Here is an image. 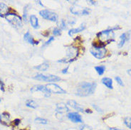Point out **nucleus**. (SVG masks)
Instances as JSON below:
<instances>
[{
    "mask_svg": "<svg viewBox=\"0 0 131 130\" xmlns=\"http://www.w3.org/2000/svg\"><path fill=\"white\" fill-rule=\"evenodd\" d=\"M0 88H1L2 91L4 92V85L3 81L1 79H0Z\"/></svg>",
    "mask_w": 131,
    "mask_h": 130,
    "instance_id": "32",
    "label": "nucleus"
},
{
    "mask_svg": "<svg viewBox=\"0 0 131 130\" xmlns=\"http://www.w3.org/2000/svg\"><path fill=\"white\" fill-rule=\"evenodd\" d=\"M120 27L119 26H115V27H113L112 29H110L104 30V31H102L101 32H99L97 34V36H98L100 41H101V43H103L104 45H105L104 43L107 42L109 43L110 41H113V38L114 37V33H113V31L115 30L119 29Z\"/></svg>",
    "mask_w": 131,
    "mask_h": 130,
    "instance_id": "2",
    "label": "nucleus"
},
{
    "mask_svg": "<svg viewBox=\"0 0 131 130\" xmlns=\"http://www.w3.org/2000/svg\"><path fill=\"white\" fill-rule=\"evenodd\" d=\"M68 69H69V66H68V67H66L65 69H63L62 71H61V73H62L63 74H66V73H68Z\"/></svg>",
    "mask_w": 131,
    "mask_h": 130,
    "instance_id": "34",
    "label": "nucleus"
},
{
    "mask_svg": "<svg viewBox=\"0 0 131 130\" xmlns=\"http://www.w3.org/2000/svg\"><path fill=\"white\" fill-rule=\"evenodd\" d=\"M93 107H94V109H95L96 111H98V112H103V111H102L101 109L98 107V106H97L96 104H93Z\"/></svg>",
    "mask_w": 131,
    "mask_h": 130,
    "instance_id": "31",
    "label": "nucleus"
},
{
    "mask_svg": "<svg viewBox=\"0 0 131 130\" xmlns=\"http://www.w3.org/2000/svg\"><path fill=\"white\" fill-rule=\"evenodd\" d=\"M53 33L54 36H59L61 33V30L59 29V28H55L53 31Z\"/></svg>",
    "mask_w": 131,
    "mask_h": 130,
    "instance_id": "26",
    "label": "nucleus"
},
{
    "mask_svg": "<svg viewBox=\"0 0 131 130\" xmlns=\"http://www.w3.org/2000/svg\"><path fill=\"white\" fill-rule=\"evenodd\" d=\"M49 68V63H43L41 64H40V65H37V66H35L34 67V68L37 69L38 70H40V71H46L47 69Z\"/></svg>",
    "mask_w": 131,
    "mask_h": 130,
    "instance_id": "20",
    "label": "nucleus"
},
{
    "mask_svg": "<svg viewBox=\"0 0 131 130\" xmlns=\"http://www.w3.org/2000/svg\"><path fill=\"white\" fill-rule=\"evenodd\" d=\"M102 83L109 89H113V80L110 78H103L102 79Z\"/></svg>",
    "mask_w": 131,
    "mask_h": 130,
    "instance_id": "19",
    "label": "nucleus"
},
{
    "mask_svg": "<svg viewBox=\"0 0 131 130\" xmlns=\"http://www.w3.org/2000/svg\"><path fill=\"white\" fill-rule=\"evenodd\" d=\"M1 100H2V99H1V98H0V102H1Z\"/></svg>",
    "mask_w": 131,
    "mask_h": 130,
    "instance_id": "39",
    "label": "nucleus"
},
{
    "mask_svg": "<svg viewBox=\"0 0 131 130\" xmlns=\"http://www.w3.org/2000/svg\"><path fill=\"white\" fill-rule=\"evenodd\" d=\"M53 40H54V37H53V36H51V37H50V38H49V40H48V41H46V42L44 44H43V46L44 47V46H48L49 44H50L52 42V41H53Z\"/></svg>",
    "mask_w": 131,
    "mask_h": 130,
    "instance_id": "29",
    "label": "nucleus"
},
{
    "mask_svg": "<svg viewBox=\"0 0 131 130\" xmlns=\"http://www.w3.org/2000/svg\"><path fill=\"white\" fill-rule=\"evenodd\" d=\"M31 92H38L40 91L41 92L43 93L44 94V96L46 97V98H49L50 97V95H51V92L47 90V88H46V86L45 85H34V87L31 88Z\"/></svg>",
    "mask_w": 131,
    "mask_h": 130,
    "instance_id": "9",
    "label": "nucleus"
},
{
    "mask_svg": "<svg viewBox=\"0 0 131 130\" xmlns=\"http://www.w3.org/2000/svg\"><path fill=\"white\" fill-rule=\"evenodd\" d=\"M7 21L16 29H19L22 27V19L19 16L16 14L9 13L5 16Z\"/></svg>",
    "mask_w": 131,
    "mask_h": 130,
    "instance_id": "5",
    "label": "nucleus"
},
{
    "mask_svg": "<svg viewBox=\"0 0 131 130\" xmlns=\"http://www.w3.org/2000/svg\"><path fill=\"white\" fill-rule=\"evenodd\" d=\"M90 52L95 58L103 59L105 57L107 50L105 49V45L103 44L96 45L95 43H93V46L90 50Z\"/></svg>",
    "mask_w": 131,
    "mask_h": 130,
    "instance_id": "3",
    "label": "nucleus"
},
{
    "mask_svg": "<svg viewBox=\"0 0 131 130\" xmlns=\"http://www.w3.org/2000/svg\"><path fill=\"white\" fill-rule=\"evenodd\" d=\"M45 86L51 93H54V94H66V90H64L62 88H61L56 83L51 82V83L46 85Z\"/></svg>",
    "mask_w": 131,
    "mask_h": 130,
    "instance_id": "8",
    "label": "nucleus"
},
{
    "mask_svg": "<svg viewBox=\"0 0 131 130\" xmlns=\"http://www.w3.org/2000/svg\"><path fill=\"white\" fill-rule=\"evenodd\" d=\"M14 122V123H15V125H16V126H18V125H19V124L20 123V120H19V119H16V120H15Z\"/></svg>",
    "mask_w": 131,
    "mask_h": 130,
    "instance_id": "35",
    "label": "nucleus"
},
{
    "mask_svg": "<svg viewBox=\"0 0 131 130\" xmlns=\"http://www.w3.org/2000/svg\"><path fill=\"white\" fill-rule=\"evenodd\" d=\"M115 80L117 81V82H118V84L120 85L121 86H123V85H124V84H123V82L122 79L120 78V77L117 76V77H115Z\"/></svg>",
    "mask_w": 131,
    "mask_h": 130,
    "instance_id": "28",
    "label": "nucleus"
},
{
    "mask_svg": "<svg viewBox=\"0 0 131 130\" xmlns=\"http://www.w3.org/2000/svg\"><path fill=\"white\" fill-rule=\"evenodd\" d=\"M109 130H123V129H120L115 128V127H112V128H110Z\"/></svg>",
    "mask_w": 131,
    "mask_h": 130,
    "instance_id": "36",
    "label": "nucleus"
},
{
    "mask_svg": "<svg viewBox=\"0 0 131 130\" xmlns=\"http://www.w3.org/2000/svg\"><path fill=\"white\" fill-rule=\"evenodd\" d=\"M130 39V31L129 32L123 33V34H121V36H120V41L118 43V47L121 48L125 44V43L127 41H128Z\"/></svg>",
    "mask_w": 131,
    "mask_h": 130,
    "instance_id": "11",
    "label": "nucleus"
},
{
    "mask_svg": "<svg viewBox=\"0 0 131 130\" xmlns=\"http://www.w3.org/2000/svg\"><path fill=\"white\" fill-rule=\"evenodd\" d=\"M23 19L26 23H27V21H28V19H27V7H25L24 10Z\"/></svg>",
    "mask_w": 131,
    "mask_h": 130,
    "instance_id": "27",
    "label": "nucleus"
},
{
    "mask_svg": "<svg viewBox=\"0 0 131 130\" xmlns=\"http://www.w3.org/2000/svg\"><path fill=\"white\" fill-rule=\"evenodd\" d=\"M80 130H92V129L88 125H83L80 128Z\"/></svg>",
    "mask_w": 131,
    "mask_h": 130,
    "instance_id": "30",
    "label": "nucleus"
},
{
    "mask_svg": "<svg viewBox=\"0 0 131 130\" xmlns=\"http://www.w3.org/2000/svg\"><path fill=\"white\" fill-rule=\"evenodd\" d=\"M9 7L7 4L4 3H0V16L5 17L9 14Z\"/></svg>",
    "mask_w": 131,
    "mask_h": 130,
    "instance_id": "14",
    "label": "nucleus"
},
{
    "mask_svg": "<svg viewBox=\"0 0 131 130\" xmlns=\"http://www.w3.org/2000/svg\"><path fill=\"white\" fill-rule=\"evenodd\" d=\"M95 70L98 73L99 75H102L105 70V65H99V66H95Z\"/></svg>",
    "mask_w": 131,
    "mask_h": 130,
    "instance_id": "22",
    "label": "nucleus"
},
{
    "mask_svg": "<svg viewBox=\"0 0 131 130\" xmlns=\"http://www.w3.org/2000/svg\"><path fill=\"white\" fill-rule=\"evenodd\" d=\"M87 2L90 5H95V4H97V2H95V1H93V0H89V1H87Z\"/></svg>",
    "mask_w": 131,
    "mask_h": 130,
    "instance_id": "33",
    "label": "nucleus"
},
{
    "mask_svg": "<svg viewBox=\"0 0 131 130\" xmlns=\"http://www.w3.org/2000/svg\"><path fill=\"white\" fill-rule=\"evenodd\" d=\"M33 78L35 80H37L45 82H58L61 80V78L54 75H43V74H37Z\"/></svg>",
    "mask_w": 131,
    "mask_h": 130,
    "instance_id": "6",
    "label": "nucleus"
},
{
    "mask_svg": "<svg viewBox=\"0 0 131 130\" xmlns=\"http://www.w3.org/2000/svg\"><path fill=\"white\" fill-rule=\"evenodd\" d=\"M39 14L41 17H43V19L46 20H49V21H54V22H56L58 21V15L56 13L51 11L49 10H41L39 11Z\"/></svg>",
    "mask_w": 131,
    "mask_h": 130,
    "instance_id": "7",
    "label": "nucleus"
},
{
    "mask_svg": "<svg viewBox=\"0 0 131 130\" xmlns=\"http://www.w3.org/2000/svg\"><path fill=\"white\" fill-rule=\"evenodd\" d=\"M124 123L128 128L131 129V117H125L124 119Z\"/></svg>",
    "mask_w": 131,
    "mask_h": 130,
    "instance_id": "24",
    "label": "nucleus"
},
{
    "mask_svg": "<svg viewBox=\"0 0 131 130\" xmlns=\"http://www.w3.org/2000/svg\"><path fill=\"white\" fill-rule=\"evenodd\" d=\"M24 39L26 41V42H28L30 44H31V45H34V44H38L39 42L38 41H34V39H33L32 36L31 35V33H30L29 31H27V32L24 34Z\"/></svg>",
    "mask_w": 131,
    "mask_h": 130,
    "instance_id": "16",
    "label": "nucleus"
},
{
    "mask_svg": "<svg viewBox=\"0 0 131 130\" xmlns=\"http://www.w3.org/2000/svg\"><path fill=\"white\" fill-rule=\"evenodd\" d=\"M68 104H69L70 107H71L72 108L75 109L76 110L79 111V112H84L83 108L79 103H77L75 100L68 101Z\"/></svg>",
    "mask_w": 131,
    "mask_h": 130,
    "instance_id": "15",
    "label": "nucleus"
},
{
    "mask_svg": "<svg viewBox=\"0 0 131 130\" xmlns=\"http://www.w3.org/2000/svg\"><path fill=\"white\" fill-rule=\"evenodd\" d=\"M67 117L70 120L74 123H81L83 122L82 117L78 112H69L67 114Z\"/></svg>",
    "mask_w": 131,
    "mask_h": 130,
    "instance_id": "10",
    "label": "nucleus"
},
{
    "mask_svg": "<svg viewBox=\"0 0 131 130\" xmlns=\"http://www.w3.org/2000/svg\"><path fill=\"white\" fill-rule=\"evenodd\" d=\"M69 109L67 107V105L64 103H59L56 105V112L59 114H61L63 113H65L69 112Z\"/></svg>",
    "mask_w": 131,
    "mask_h": 130,
    "instance_id": "13",
    "label": "nucleus"
},
{
    "mask_svg": "<svg viewBox=\"0 0 131 130\" xmlns=\"http://www.w3.org/2000/svg\"><path fill=\"white\" fill-rule=\"evenodd\" d=\"M34 122L36 123L40 124H48V120L46 119L41 118V117H36Z\"/></svg>",
    "mask_w": 131,
    "mask_h": 130,
    "instance_id": "23",
    "label": "nucleus"
},
{
    "mask_svg": "<svg viewBox=\"0 0 131 130\" xmlns=\"http://www.w3.org/2000/svg\"><path fill=\"white\" fill-rule=\"evenodd\" d=\"M85 112H86L87 113H91L92 112L91 111H90V110H86V111H85Z\"/></svg>",
    "mask_w": 131,
    "mask_h": 130,
    "instance_id": "38",
    "label": "nucleus"
},
{
    "mask_svg": "<svg viewBox=\"0 0 131 130\" xmlns=\"http://www.w3.org/2000/svg\"><path fill=\"white\" fill-rule=\"evenodd\" d=\"M26 107H30V108H32V109H36L38 107V104L36 103V102L32 100H28L26 101Z\"/></svg>",
    "mask_w": 131,
    "mask_h": 130,
    "instance_id": "21",
    "label": "nucleus"
},
{
    "mask_svg": "<svg viewBox=\"0 0 131 130\" xmlns=\"http://www.w3.org/2000/svg\"><path fill=\"white\" fill-rule=\"evenodd\" d=\"M79 55V51L75 47H70L66 51V55L64 58L59 60V62L61 63H69L71 62L74 61L76 60L77 57Z\"/></svg>",
    "mask_w": 131,
    "mask_h": 130,
    "instance_id": "4",
    "label": "nucleus"
},
{
    "mask_svg": "<svg viewBox=\"0 0 131 130\" xmlns=\"http://www.w3.org/2000/svg\"><path fill=\"white\" fill-rule=\"evenodd\" d=\"M84 9V7H82L79 5H73L71 7L70 11L74 15H81L83 14V11Z\"/></svg>",
    "mask_w": 131,
    "mask_h": 130,
    "instance_id": "12",
    "label": "nucleus"
},
{
    "mask_svg": "<svg viewBox=\"0 0 131 130\" xmlns=\"http://www.w3.org/2000/svg\"><path fill=\"white\" fill-rule=\"evenodd\" d=\"M85 29V25L84 23H82L81 26H79V28H75V29H72L69 30V35L70 36H72L73 34H75V33H79L82 31H83V30Z\"/></svg>",
    "mask_w": 131,
    "mask_h": 130,
    "instance_id": "18",
    "label": "nucleus"
},
{
    "mask_svg": "<svg viewBox=\"0 0 131 130\" xmlns=\"http://www.w3.org/2000/svg\"><path fill=\"white\" fill-rule=\"evenodd\" d=\"M59 27H60V29H66V23L64 19H61L59 23Z\"/></svg>",
    "mask_w": 131,
    "mask_h": 130,
    "instance_id": "25",
    "label": "nucleus"
},
{
    "mask_svg": "<svg viewBox=\"0 0 131 130\" xmlns=\"http://www.w3.org/2000/svg\"><path fill=\"white\" fill-rule=\"evenodd\" d=\"M97 84L93 82H83L80 83L76 90V94L80 97H88L94 93Z\"/></svg>",
    "mask_w": 131,
    "mask_h": 130,
    "instance_id": "1",
    "label": "nucleus"
},
{
    "mask_svg": "<svg viewBox=\"0 0 131 130\" xmlns=\"http://www.w3.org/2000/svg\"><path fill=\"white\" fill-rule=\"evenodd\" d=\"M30 23L31 25L34 29H39V19L35 15H31L30 16Z\"/></svg>",
    "mask_w": 131,
    "mask_h": 130,
    "instance_id": "17",
    "label": "nucleus"
},
{
    "mask_svg": "<svg viewBox=\"0 0 131 130\" xmlns=\"http://www.w3.org/2000/svg\"><path fill=\"white\" fill-rule=\"evenodd\" d=\"M127 73H128V75H130V76H131V69H129V70H128Z\"/></svg>",
    "mask_w": 131,
    "mask_h": 130,
    "instance_id": "37",
    "label": "nucleus"
}]
</instances>
